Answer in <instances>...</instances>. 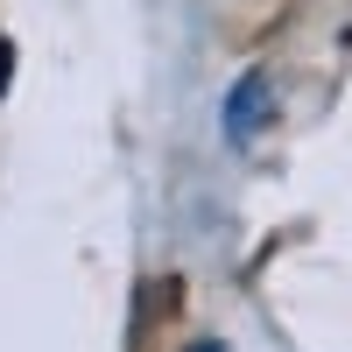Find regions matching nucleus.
Wrapping results in <instances>:
<instances>
[{
  "label": "nucleus",
  "instance_id": "1",
  "mask_svg": "<svg viewBox=\"0 0 352 352\" xmlns=\"http://www.w3.org/2000/svg\"><path fill=\"white\" fill-rule=\"evenodd\" d=\"M268 106H275L268 71H240V85L226 92V141H254L268 127Z\"/></svg>",
  "mask_w": 352,
  "mask_h": 352
},
{
  "label": "nucleus",
  "instance_id": "2",
  "mask_svg": "<svg viewBox=\"0 0 352 352\" xmlns=\"http://www.w3.org/2000/svg\"><path fill=\"white\" fill-rule=\"evenodd\" d=\"M197 352H219V345H197Z\"/></svg>",
  "mask_w": 352,
  "mask_h": 352
}]
</instances>
